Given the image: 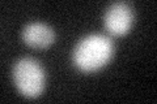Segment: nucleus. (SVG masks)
Instances as JSON below:
<instances>
[{"mask_svg":"<svg viewBox=\"0 0 157 104\" xmlns=\"http://www.w3.org/2000/svg\"><path fill=\"white\" fill-rule=\"evenodd\" d=\"M113 42L102 34L82 38L73 49V63L82 72H94L106 65L113 56Z\"/></svg>","mask_w":157,"mask_h":104,"instance_id":"f257e3e1","label":"nucleus"},{"mask_svg":"<svg viewBox=\"0 0 157 104\" xmlns=\"http://www.w3.org/2000/svg\"><path fill=\"white\" fill-rule=\"evenodd\" d=\"M13 81L22 95L37 98L45 87V72L36 59L22 57L13 66Z\"/></svg>","mask_w":157,"mask_h":104,"instance_id":"f03ea898","label":"nucleus"},{"mask_svg":"<svg viewBox=\"0 0 157 104\" xmlns=\"http://www.w3.org/2000/svg\"><path fill=\"white\" fill-rule=\"evenodd\" d=\"M134 11L128 3L115 2L106 9L104 22L107 31L114 35H123L131 29Z\"/></svg>","mask_w":157,"mask_h":104,"instance_id":"7ed1b4c3","label":"nucleus"},{"mask_svg":"<svg viewBox=\"0 0 157 104\" xmlns=\"http://www.w3.org/2000/svg\"><path fill=\"white\" fill-rule=\"evenodd\" d=\"M22 39L28 46L34 48H46L55 41V31L43 22H30L22 30Z\"/></svg>","mask_w":157,"mask_h":104,"instance_id":"20e7f679","label":"nucleus"}]
</instances>
